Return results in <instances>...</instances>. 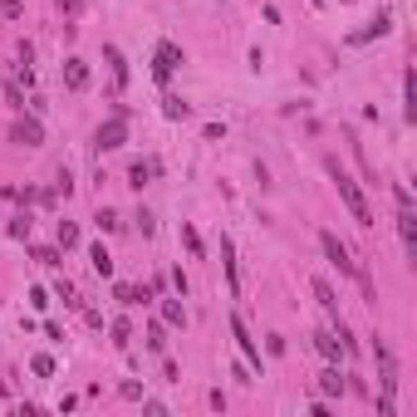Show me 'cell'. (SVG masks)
Segmentation results:
<instances>
[{
    "label": "cell",
    "mask_w": 417,
    "mask_h": 417,
    "mask_svg": "<svg viewBox=\"0 0 417 417\" xmlns=\"http://www.w3.org/2000/svg\"><path fill=\"white\" fill-rule=\"evenodd\" d=\"M329 177H334V187H339V201L349 206V216H353L363 231H369V226H373V206H369V196L358 192V182H353V177L339 167V163H329Z\"/></svg>",
    "instance_id": "obj_1"
},
{
    "label": "cell",
    "mask_w": 417,
    "mask_h": 417,
    "mask_svg": "<svg viewBox=\"0 0 417 417\" xmlns=\"http://www.w3.org/2000/svg\"><path fill=\"white\" fill-rule=\"evenodd\" d=\"M93 142H98V152L123 147V142H128V109H113V118H103L98 133H93Z\"/></svg>",
    "instance_id": "obj_2"
},
{
    "label": "cell",
    "mask_w": 417,
    "mask_h": 417,
    "mask_svg": "<svg viewBox=\"0 0 417 417\" xmlns=\"http://www.w3.org/2000/svg\"><path fill=\"white\" fill-rule=\"evenodd\" d=\"M177 64H182V44H172V39L152 44V79H158V84H167L177 74Z\"/></svg>",
    "instance_id": "obj_3"
},
{
    "label": "cell",
    "mask_w": 417,
    "mask_h": 417,
    "mask_svg": "<svg viewBox=\"0 0 417 417\" xmlns=\"http://www.w3.org/2000/svg\"><path fill=\"white\" fill-rule=\"evenodd\" d=\"M319 250L329 255V266H334L339 275H353V270H358V260H353V250H349V245H344V241H339L334 231H319Z\"/></svg>",
    "instance_id": "obj_4"
},
{
    "label": "cell",
    "mask_w": 417,
    "mask_h": 417,
    "mask_svg": "<svg viewBox=\"0 0 417 417\" xmlns=\"http://www.w3.org/2000/svg\"><path fill=\"white\" fill-rule=\"evenodd\" d=\"M231 339H236V349H241V358H245V369H260V344L250 339V329H245L241 315H231Z\"/></svg>",
    "instance_id": "obj_5"
},
{
    "label": "cell",
    "mask_w": 417,
    "mask_h": 417,
    "mask_svg": "<svg viewBox=\"0 0 417 417\" xmlns=\"http://www.w3.org/2000/svg\"><path fill=\"white\" fill-rule=\"evenodd\" d=\"M10 142H20V147H39V142H44L39 118H35V113H30V118L20 113V118H15V128H10Z\"/></svg>",
    "instance_id": "obj_6"
},
{
    "label": "cell",
    "mask_w": 417,
    "mask_h": 417,
    "mask_svg": "<svg viewBox=\"0 0 417 417\" xmlns=\"http://www.w3.org/2000/svg\"><path fill=\"white\" fill-rule=\"evenodd\" d=\"M103 59H109L113 93H123V89H128V59H123V49H118V44H103Z\"/></svg>",
    "instance_id": "obj_7"
},
{
    "label": "cell",
    "mask_w": 417,
    "mask_h": 417,
    "mask_svg": "<svg viewBox=\"0 0 417 417\" xmlns=\"http://www.w3.org/2000/svg\"><path fill=\"white\" fill-rule=\"evenodd\" d=\"M64 84H69L74 93H84V89H89V59L69 55V59H64Z\"/></svg>",
    "instance_id": "obj_8"
},
{
    "label": "cell",
    "mask_w": 417,
    "mask_h": 417,
    "mask_svg": "<svg viewBox=\"0 0 417 417\" xmlns=\"http://www.w3.org/2000/svg\"><path fill=\"white\" fill-rule=\"evenodd\" d=\"M309 290H315V299H319L324 315H329V319H339V295H334V285H329L324 275H315V285H309Z\"/></svg>",
    "instance_id": "obj_9"
},
{
    "label": "cell",
    "mask_w": 417,
    "mask_h": 417,
    "mask_svg": "<svg viewBox=\"0 0 417 417\" xmlns=\"http://www.w3.org/2000/svg\"><path fill=\"white\" fill-rule=\"evenodd\" d=\"M398 236H402L407 260H417V216H412V212H398Z\"/></svg>",
    "instance_id": "obj_10"
},
{
    "label": "cell",
    "mask_w": 417,
    "mask_h": 417,
    "mask_svg": "<svg viewBox=\"0 0 417 417\" xmlns=\"http://www.w3.org/2000/svg\"><path fill=\"white\" fill-rule=\"evenodd\" d=\"M309 339H315L319 358H329V363H339V358H344V349H339V334H334V329H319V334H309Z\"/></svg>",
    "instance_id": "obj_11"
},
{
    "label": "cell",
    "mask_w": 417,
    "mask_h": 417,
    "mask_svg": "<svg viewBox=\"0 0 417 417\" xmlns=\"http://www.w3.org/2000/svg\"><path fill=\"white\" fill-rule=\"evenodd\" d=\"M388 30H393V15H388V10H378V15L369 20V30H358V35H353V44H369V39L388 35Z\"/></svg>",
    "instance_id": "obj_12"
},
{
    "label": "cell",
    "mask_w": 417,
    "mask_h": 417,
    "mask_svg": "<svg viewBox=\"0 0 417 417\" xmlns=\"http://www.w3.org/2000/svg\"><path fill=\"white\" fill-rule=\"evenodd\" d=\"M221 260H226V285H231V295H241V270H236V245L221 236Z\"/></svg>",
    "instance_id": "obj_13"
},
{
    "label": "cell",
    "mask_w": 417,
    "mask_h": 417,
    "mask_svg": "<svg viewBox=\"0 0 417 417\" xmlns=\"http://www.w3.org/2000/svg\"><path fill=\"white\" fill-rule=\"evenodd\" d=\"M319 393H324V398H344V373H339V363H329V369L319 373Z\"/></svg>",
    "instance_id": "obj_14"
},
{
    "label": "cell",
    "mask_w": 417,
    "mask_h": 417,
    "mask_svg": "<svg viewBox=\"0 0 417 417\" xmlns=\"http://www.w3.org/2000/svg\"><path fill=\"white\" fill-rule=\"evenodd\" d=\"M89 266H93L103 280L113 275V255H109V245H103V241H98V245H89Z\"/></svg>",
    "instance_id": "obj_15"
},
{
    "label": "cell",
    "mask_w": 417,
    "mask_h": 417,
    "mask_svg": "<svg viewBox=\"0 0 417 417\" xmlns=\"http://www.w3.org/2000/svg\"><path fill=\"white\" fill-rule=\"evenodd\" d=\"M163 324H167V329H187V309H182V295H177V299H163Z\"/></svg>",
    "instance_id": "obj_16"
},
{
    "label": "cell",
    "mask_w": 417,
    "mask_h": 417,
    "mask_svg": "<svg viewBox=\"0 0 417 417\" xmlns=\"http://www.w3.org/2000/svg\"><path fill=\"white\" fill-rule=\"evenodd\" d=\"M373 358H378V378H383V373H398V358H393V349L383 344V334H373Z\"/></svg>",
    "instance_id": "obj_17"
},
{
    "label": "cell",
    "mask_w": 417,
    "mask_h": 417,
    "mask_svg": "<svg viewBox=\"0 0 417 417\" xmlns=\"http://www.w3.org/2000/svg\"><path fill=\"white\" fill-rule=\"evenodd\" d=\"M30 260H39V266H49V270H59V266H64V250H59V245H35Z\"/></svg>",
    "instance_id": "obj_18"
},
{
    "label": "cell",
    "mask_w": 417,
    "mask_h": 417,
    "mask_svg": "<svg viewBox=\"0 0 417 417\" xmlns=\"http://www.w3.org/2000/svg\"><path fill=\"white\" fill-rule=\"evenodd\" d=\"M163 113H167L172 123H182V118H192V103L177 98V93H167V98H163Z\"/></svg>",
    "instance_id": "obj_19"
},
{
    "label": "cell",
    "mask_w": 417,
    "mask_h": 417,
    "mask_svg": "<svg viewBox=\"0 0 417 417\" xmlns=\"http://www.w3.org/2000/svg\"><path fill=\"white\" fill-rule=\"evenodd\" d=\"M152 172H158V163H133V167H128V187H138V192H142Z\"/></svg>",
    "instance_id": "obj_20"
},
{
    "label": "cell",
    "mask_w": 417,
    "mask_h": 417,
    "mask_svg": "<svg viewBox=\"0 0 417 417\" xmlns=\"http://www.w3.org/2000/svg\"><path fill=\"white\" fill-rule=\"evenodd\" d=\"M182 245H187V255H192V260H201V236H196V226H192V221H182Z\"/></svg>",
    "instance_id": "obj_21"
},
{
    "label": "cell",
    "mask_w": 417,
    "mask_h": 417,
    "mask_svg": "<svg viewBox=\"0 0 417 417\" xmlns=\"http://www.w3.org/2000/svg\"><path fill=\"white\" fill-rule=\"evenodd\" d=\"M109 334H113V349H128V344H133V324H128V319H113Z\"/></svg>",
    "instance_id": "obj_22"
},
{
    "label": "cell",
    "mask_w": 417,
    "mask_h": 417,
    "mask_svg": "<svg viewBox=\"0 0 417 417\" xmlns=\"http://www.w3.org/2000/svg\"><path fill=\"white\" fill-rule=\"evenodd\" d=\"M147 349H152V353H163V349H167V324H163V319H158V324H147Z\"/></svg>",
    "instance_id": "obj_23"
},
{
    "label": "cell",
    "mask_w": 417,
    "mask_h": 417,
    "mask_svg": "<svg viewBox=\"0 0 417 417\" xmlns=\"http://www.w3.org/2000/svg\"><path fill=\"white\" fill-rule=\"evenodd\" d=\"M402 118H407V123L417 118V103H412V69L402 74Z\"/></svg>",
    "instance_id": "obj_24"
},
{
    "label": "cell",
    "mask_w": 417,
    "mask_h": 417,
    "mask_svg": "<svg viewBox=\"0 0 417 417\" xmlns=\"http://www.w3.org/2000/svg\"><path fill=\"white\" fill-rule=\"evenodd\" d=\"M30 226H35V216H30V212L10 216V236H15V241H30Z\"/></svg>",
    "instance_id": "obj_25"
},
{
    "label": "cell",
    "mask_w": 417,
    "mask_h": 417,
    "mask_svg": "<svg viewBox=\"0 0 417 417\" xmlns=\"http://www.w3.org/2000/svg\"><path fill=\"white\" fill-rule=\"evenodd\" d=\"M55 241H59V250H74V245H79V226H74V221H59V236H55Z\"/></svg>",
    "instance_id": "obj_26"
},
{
    "label": "cell",
    "mask_w": 417,
    "mask_h": 417,
    "mask_svg": "<svg viewBox=\"0 0 417 417\" xmlns=\"http://www.w3.org/2000/svg\"><path fill=\"white\" fill-rule=\"evenodd\" d=\"M30 373H35V378H49V373H55V358H49V353H35V358H30Z\"/></svg>",
    "instance_id": "obj_27"
},
{
    "label": "cell",
    "mask_w": 417,
    "mask_h": 417,
    "mask_svg": "<svg viewBox=\"0 0 417 417\" xmlns=\"http://www.w3.org/2000/svg\"><path fill=\"white\" fill-rule=\"evenodd\" d=\"M93 226H98V231H118L123 221H118V212H109V206H98V216H93Z\"/></svg>",
    "instance_id": "obj_28"
},
{
    "label": "cell",
    "mask_w": 417,
    "mask_h": 417,
    "mask_svg": "<svg viewBox=\"0 0 417 417\" xmlns=\"http://www.w3.org/2000/svg\"><path fill=\"white\" fill-rule=\"evenodd\" d=\"M55 295H59V299H64L69 309H79V290H74L69 280H55Z\"/></svg>",
    "instance_id": "obj_29"
},
{
    "label": "cell",
    "mask_w": 417,
    "mask_h": 417,
    "mask_svg": "<svg viewBox=\"0 0 417 417\" xmlns=\"http://www.w3.org/2000/svg\"><path fill=\"white\" fill-rule=\"evenodd\" d=\"M393 196H398V212H412V192L402 182H393Z\"/></svg>",
    "instance_id": "obj_30"
},
{
    "label": "cell",
    "mask_w": 417,
    "mask_h": 417,
    "mask_svg": "<svg viewBox=\"0 0 417 417\" xmlns=\"http://www.w3.org/2000/svg\"><path fill=\"white\" fill-rule=\"evenodd\" d=\"M55 6H59V15H64V20H74V15L84 10V0H55Z\"/></svg>",
    "instance_id": "obj_31"
},
{
    "label": "cell",
    "mask_w": 417,
    "mask_h": 417,
    "mask_svg": "<svg viewBox=\"0 0 417 417\" xmlns=\"http://www.w3.org/2000/svg\"><path fill=\"white\" fill-rule=\"evenodd\" d=\"M0 15H6V20H20V0H0Z\"/></svg>",
    "instance_id": "obj_32"
},
{
    "label": "cell",
    "mask_w": 417,
    "mask_h": 417,
    "mask_svg": "<svg viewBox=\"0 0 417 417\" xmlns=\"http://www.w3.org/2000/svg\"><path fill=\"white\" fill-rule=\"evenodd\" d=\"M55 192H64V196L74 192V177H69V167H59V182H55Z\"/></svg>",
    "instance_id": "obj_33"
},
{
    "label": "cell",
    "mask_w": 417,
    "mask_h": 417,
    "mask_svg": "<svg viewBox=\"0 0 417 417\" xmlns=\"http://www.w3.org/2000/svg\"><path fill=\"white\" fill-rule=\"evenodd\" d=\"M266 353H270V358H280V353H285V339H280V334H270V339H266Z\"/></svg>",
    "instance_id": "obj_34"
},
{
    "label": "cell",
    "mask_w": 417,
    "mask_h": 417,
    "mask_svg": "<svg viewBox=\"0 0 417 417\" xmlns=\"http://www.w3.org/2000/svg\"><path fill=\"white\" fill-rule=\"evenodd\" d=\"M15 378H20L15 369H6V373H0V393H15Z\"/></svg>",
    "instance_id": "obj_35"
}]
</instances>
